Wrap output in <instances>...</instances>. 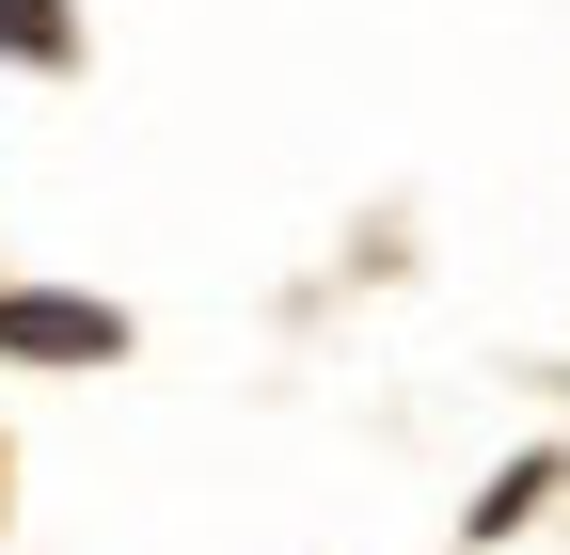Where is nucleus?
I'll use <instances>...</instances> for the list:
<instances>
[{
	"instance_id": "2",
	"label": "nucleus",
	"mask_w": 570,
	"mask_h": 555,
	"mask_svg": "<svg viewBox=\"0 0 570 555\" xmlns=\"http://www.w3.org/2000/svg\"><path fill=\"white\" fill-rule=\"evenodd\" d=\"M0 48H17V64H63V0H0Z\"/></svg>"
},
{
	"instance_id": "1",
	"label": "nucleus",
	"mask_w": 570,
	"mask_h": 555,
	"mask_svg": "<svg viewBox=\"0 0 570 555\" xmlns=\"http://www.w3.org/2000/svg\"><path fill=\"white\" fill-rule=\"evenodd\" d=\"M0 350H32V366H111L127 333H111L96 302H0Z\"/></svg>"
}]
</instances>
